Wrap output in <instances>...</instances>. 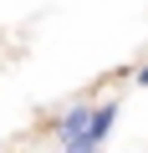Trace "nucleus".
Masks as SVG:
<instances>
[{"label":"nucleus","mask_w":148,"mask_h":153,"mask_svg":"<svg viewBox=\"0 0 148 153\" xmlns=\"http://www.w3.org/2000/svg\"><path fill=\"white\" fill-rule=\"evenodd\" d=\"M112 117H118V102H107V107H92V117H87V133H82V143L71 148V153H97V148H102V138L112 133Z\"/></svg>","instance_id":"nucleus-1"},{"label":"nucleus","mask_w":148,"mask_h":153,"mask_svg":"<svg viewBox=\"0 0 148 153\" xmlns=\"http://www.w3.org/2000/svg\"><path fill=\"white\" fill-rule=\"evenodd\" d=\"M87 117H92V107H71V112L61 117V148H66V153L82 143V133H87Z\"/></svg>","instance_id":"nucleus-2"},{"label":"nucleus","mask_w":148,"mask_h":153,"mask_svg":"<svg viewBox=\"0 0 148 153\" xmlns=\"http://www.w3.org/2000/svg\"><path fill=\"white\" fill-rule=\"evenodd\" d=\"M138 87H148V66H143V71H138Z\"/></svg>","instance_id":"nucleus-3"}]
</instances>
